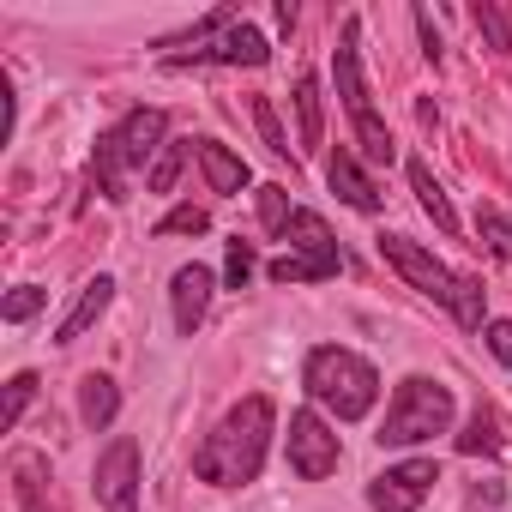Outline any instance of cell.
I'll return each instance as SVG.
<instances>
[{"label": "cell", "mask_w": 512, "mask_h": 512, "mask_svg": "<svg viewBox=\"0 0 512 512\" xmlns=\"http://www.w3.org/2000/svg\"><path fill=\"white\" fill-rule=\"evenodd\" d=\"M193 157H199V169H205L211 193H241V187H247V163H241L229 145H217V139H199V145H193Z\"/></svg>", "instance_id": "15"}, {"label": "cell", "mask_w": 512, "mask_h": 512, "mask_svg": "<svg viewBox=\"0 0 512 512\" xmlns=\"http://www.w3.org/2000/svg\"><path fill=\"white\" fill-rule=\"evenodd\" d=\"M482 278H470V272H458V296H452V320L464 326V332H482Z\"/></svg>", "instance_id": "22"}, {"label": "cell", "mask_w": 512, "mask_h": 512, "mask_svg": "<svg viewBox=\"0 0 512 512\" xmlns=\"http://www.w3.org/2000/svg\"><path fill=\"white\" fill-rule=\"evenodd\" d=\"M470 19H476V31L488 37V49H494V55H512V19L494 7V0H476Z\"/></svg>", "instance_id": "21"}, {"label": "cell", "mask_w": 512, "mask_h": 512, "mask_svg": "<svg viewBox=\"0 0 512 512\" xmlns=\"http://www.w3.org/2000/svg\"><path fill=\"white\" fill-rule=\"evenodd\" d=\"M284 241H290V253H308V260H320V266H344V253H338V241H332V229H326V217L320 211H296L290 217V229H284Z\"/></svg>", "instance_id": "14"}, {"label": "cell", "mask_w": 512, "mask_h": 512, "mask_svg": "<svg viewBox=\"0 0 512 512\" xmlns=\"http://www.w3.org/2000/svg\"><path fill=\"white\" fill-rule=\"evenodd\" d=\"M31 398H37V374H13L7 380V416H0V428H19L25 410H31Z\"/></svg>", "instance_id": "25"}, {"label": "cell", "mask_w": 512, "mask_h": 512, "mask_svg": "<svg viewBox=\"0 0 512 512\" xmlns=\"http://www.w3.org/2000/svg\"><path fill=\"white\" fill-rule=\"evenodd\" d=\"M476 235H482V241L500 253V260H512V217H506V211L482 205V211H476Z\"/></svg>", "instance_id": "23"}, {"label": "cell", "mask_w": 512, "mask_h": 512, "mask_svg": "<svg viewBox=\"0 0 512 512\" xmlns=\"http://www.w3.org/2000/svg\"><path fill=\"white\" fill-rule=\"evenodd\" d=\"M272 61V43L253 31L247 19H235L229 31H217L205 49H187V55H169L163 67L169 73H187V67H266Z\"/></svg>", "instance_id": "7"}, {"label": "cell", "mask_w": 512, "mask_h": 512, "mask_svg": "<svg viewBox=\"0 0 512 512\" xmlns=\"http://www.w3.org/2000/svg\"><path fill=\"white\" fill-rule=\"evenodd\" d=\"M272 434H278V410H272V398H241L205 440H199V452H193V470H199V482H211V488H241V482H253L266 470V452H272Z\"/></svg>", "instance_id": "1"}, {"label": "cell", "mask_w": 512, "mask_h": 512, "mask_svg": "<svg viewBox=\"0 0 512 512\" xmlns=\"http://www.w3.org/2000/svg\"><path fill=\"white\" fill-rule=\"evenodd\" d=\"M109 302H115V278H109V272H97V278H91V284L79 290L73 314H67L61 326H55V344H79V338H85V332H91V326H97V320L109 314Z\"/></svg>", "instance_id": "13"}, {"label": "cell", "mask_w": 512, "mask_h": 512, "mask_svg": "<svg viewBox=\"0 0 512 512\" xmlns=\"http://www.w3.org/2000/svg\"><path fill=\"white\" fill-rule=\"evenodd\" d=\"M284 446H290V470H296L302 482H326V476L338 470V452H344L320 410H296V416H290Z\"/></svg>", "instance_id": "8"}, {"label": "cell", "mask_w": 512, "mask_h": 512, "mask_svg": "<svg viewBox=\"0 0 512 512\" xmlns=\"http://www.w3.org/2000/svg\"><path fill=\"white\" fill-rule=\"evenodd\" d=\"M43 302H49V290H37V284H19L7 302H0V314H7L13 326H25L31 314H43Z\"/></svg>", "instance_id": "27"}, {"label": "cell", "mask_w": 512, "mask_h": 512, "mask_svg": "<svg viewBox=\"0 0 512 512\" xmlns=\"http://www.w3.org/2000/svg\"><path fill=\"white\" fill-rule=\"evenodd\" d=\"M326 181H332V193L350 205V211H380V187L368 181V169L356 163V151H332V163H326Z\"/></svg>", "instance_id": "12"}, {"label": "cell", "mask_w": 512, "mask_h": 512, "mask_svg": "<svg viewBox=\"0 0 512 512\" xmlns=\"http://www.w3.org/2000/svg\"><path fill=\"white\" fill-rule=\"evenodd\" d=\"M482 338H488L494 362H500V368H512V320H488V326H482Z\"/></svg>", "instance_id": "31"}, {"label": "cell", "mask_w": 512, "mask_h": 512, "mask_svg": "<svg viewBox=\"0 0 512 512\" xmlns=\"http://www.w3.org/2000/svg\"><path fill=\"white\" fill-rule=\"evenodd\" d=\"M302 386H308V398L326 404L338 422H362V416L374 410V398H380V374H374V362L356 356V350H344V344H320V350H308V362H302Z\"/></svg>", "instance_id": "2"}, {"label": "cell", "mask_w": 512, "mask_h": 512, "mask_svg": "<svg viewBox=\"0 0 512 512\" xmlns=\"http://www.w3.org/2000/svg\"><path fill=\"white\" fill-rule=\"evenodd\" d=\"M13 470H19V500H25V506H37V500H43V488L31 482V476H37V458H19Z\"/></svg>", "instance_id": "32"}, {"label": "cell", "mask_w": 512, "mask_h": 512, "mask_svg": "<svg viewBox=\"0 0 512 512\" xmlns=\"http://www.w3.org/2000/svg\"><path fill=\"white\" fill-rule=\"evenodd\" d=\"M416 31H422V49H428V61H440V31H434V13H428V7H416Z\"/></svg>", "instance_id": "33"}, {"label": "cell", "mask_w": 512, "mask_h": 512, "mask_svg": "<svg viewBox=\"0 0 512 512\" xmlns=\"http://www.w3.org/2000/svg\"><path fill=\"white\" fill-rule=\"evenodd\" d=\"M506 446V434H500V416L494 410H476L470 422H464V434H458V452L464 458H494Z\"/></svg>", "instance_id": "19"}, {"label": "cell", "mask_w": 512, "mask_h": 512, "mask_svg": "<svg viewBox=\"0 0 512 512\" xmlns=\"http://www.w3.org/2000/svg\"><path fill=\"white\" fill-rule=\"evenodd\" d=\"M163 133H169V115H163V109H133L121 127H109V133L97 139L91 175H97V193H103L109 205L127 199V175H133V169H145V163L163 157Z\"/></svg>", "instance_id": "3"}, {"label": "cell", "mask_w": 512, "mask_h": 512, "mask_svg": "<svg viewBox=\"0 0 512 512\" xmlns=\"http://www.w3.org/2000/svg\"><path fill=\"white\" fill-rule=\"evenodd\" d=\"M434 482H440L434 458H404V464H392V470H380L368 482V506L374 512H416L434 494Z\"/></svg>", "instance_id": "9"}, {"label": "cell", "mask_w": 512, "mask_h": 512, "mask_svg": "<svg viewBox=\"0 0 512 512\" xmlns=\"http://www.w3.org/2000/svg\"><path fill=\"white\" fill-rule=\"evenodd\" d=\"M253 199H260V223H266L272 235H284V229H290V217H296V211H290V193H284V187H260Z\"/></svg>", "instance_id": "26"}, {"label": "cell", "mask_w": 512, "mask_h": 512, "mask_svg": "<svg viewBox=\"0 0 512 512\" xmlns=\"http://www.w3.org/2000/svg\"><path fill=\"white\" fill-rule=\"evenodd\" d=\"M187 151H193V145H163V157L151 163L145 187H151V193H175V181H181V163H187Z\"/></svg>", "instance_id": "24"}, {"label": "cell", "mask_w": 512, "mask_h": 512, "mask_svg": "<svg viewBox=\"0 0 512 512\" xmlns=\"http://www.w3.org/2000/svg\"><path fill=\"white\" fill-rule=\"evenodd\" d=\"M97 500L109 512H139V440H115L97 458Z\"/></svg>", "instance_id": "10"}, {"label": "cell", "mask_w": 512, "mask_h": 512, "mask_svg": "<svg viewBox=\"0 0 512 512\" xmlns=\"http://www.w3.org/2000/svg\"><path fill=\"white\" fill-rule=\"evenodd\" d=\"M446 428H452V386H440L428 374H410V380H398V392L386 404L380 446H422Z\"/></svg>", "instance_id": "5"}, {"label": "cell", "mask_w": 512, "mask_h": 512, "mask_svg": "<svg viewBox=\"0 0 512 512\" xmlns=\"http://www.w3.org/2000/svg\"><path fill=\"white\" fill-rule=\"evenodd\" d=\"M410 193L422 199V211L440 223V235H458V211H452V199H446V187L434 181V169L422 163V157H410Z\"/></svg>", "instance_id": "17"}, {"label": "cell", "mask_w": 512, "mask_h": 512, "mask_svg": "<svg viewBox=\"0 0 512 512\" xmlns=\"http://www.w3.org/2000/svg\"><path fill=\"white\" fill-rule=\"evenodd\" d=\"M296 121H302V151H314L320 145V133H326V109H320V79L314 73H302L296 79Z\"/></svg>", "instance_id": "18"}, {"label": "cell", "mask_w": 512, "mask_h": 512, "mask_svg": "<svg viewBox=\"0 0 512 512\" xmlns=\"http://www.w3.org/2000/svg\"><path fill=\"white\" fill-rule=\"evenodd\" d=\"M253 121H260V139H266L278 157H290V133H284V121H278V109H272L266 97H253Z\"/></svg>", "instance_id": "30"}, {"label": "cell", "mask_w": 512, "mask_h": 512, "mask_svg": "<svg viewBox=\"0 0 512 512\" xmlns=\"http://www.w3.org/2000/svg\"><path fill=\"white\" fill-rule=\"evenodd\" d=\"M79 416H85L91 434H103V428L121 416V386H115L109 374H85V380H79Z\"/></svg>", "instance_id": "16"}, {"label": "cell", "mask_w": 512, "mask_h": 512, "mask_svg": "<svg viewBox=\"0 0 512 512\" xmlns=\"http://www.w3.org/2000/svg\"><path fill=\"white\" fill-rule=\"evenodd\" d=\"M211 290H217V278H211L205 266H181V272L169 278V302H175V332H181V338L199 332V320H205V308H211Z\"/></svg>", "instance_id": "11"}, {"label": "cell", "mask_w": 512, "mask_h": 512, "mask_svg": "<svg viewBox=\"0 0 512 512\" xmlns=\"http://www.w3.org/2000/svg\"><path fill=\"white\" fill-rule=\"evenodd\" d=\"M332 79H338L344 115H350L356 145L368 151V163H392L398 145H392V133H386V121H380V109H374V91H368V79H362V19H344V37H338V49H332Z\"/></svg>", "instance_id": "4"}, {"label": "cell", "mask_w": 512, "mask_h": 512, "mask_svg": "<svg viewBox=\"0 0 512 512\" xmlns=\"http://www.w3.org/2000/svg\"><path fill=\"white\" fill-rule=\"evenodd\" d=\"M205 229H211L205 205H175V211L157 223V235H205Z\"/></svg>", "instance_id": "28"}, {"label": "cell", "mask_w": 512, "mask_h": 512, "mask_svg": "<svg viewBox=\"0 0 512 512\" xmlns=\"http://www.w3.org/2000/svg\"><path fill=\"white\" fill-rule=\"evenodd\" d=\"M380 260H386L410 290H422V296H434V302L452 308V296H458V272H446L422 241H410V235H380Z\"/></svg>", "instance_id": "6"}, {"label": "cell", "mask_w": 512, "mask_h": 512, "mask_svg": "<svg viewBox=\"0 0 512 512\" xmlns=\"http://www.w3.org/2000/svg\"><path fill=\"white\" fill-rule=\"evenodd\" d=\"M266 278L272 284H320V278H338V272L320 266V260H308V253H278V260L266 266Z\"/></svg>", "instance_id": "20"}, {"label": "cell", "mask_w": 512, "mask_h": 512, "mask_svg": "<svg viewBox=\"0 0 512 512\" xmlns=\"http://www.w3.org/2000/svg\"><path fill=\"white\" fill-rule=\"evenodd\" d=\"M247 278H253V247L235 235L229 253H223V284H229V290H247Z\"/></svg>", "instance_id": "29"}]
</instances>
